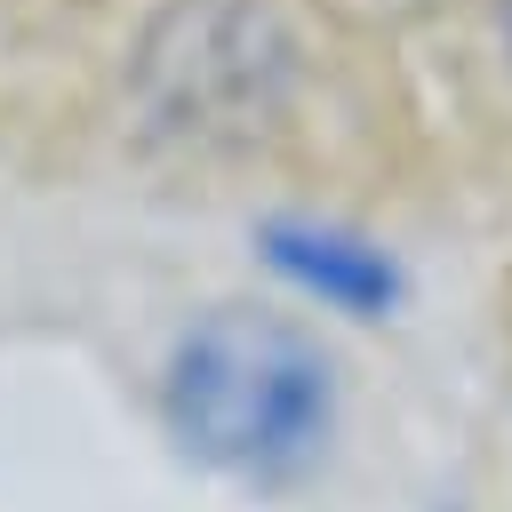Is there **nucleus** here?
<instances>
[{
	"label": "nucleus",
	"mask_w": 512,
	"mask_h": 512,
	"mask_svg": "<svg viewBox=\"0 0 512 512\" xmlns=\"http://www.w3.org/2000/svg\"><path fill=\"white\" fill-rule=\"evenodd\" d=\"M256 240H264V264H272L296 296H312V304H328V312L376 320V312L400 304V264H392L376 240L344 232V224H320V216H272Z\"/></svg>",
	"instance_id": "7ed1b4c3"
},
{
	"label": "nucleus",
	"mask_w": 512,
	"mask_h": 512,
	"mask_svg": "<svg viewBox=\"0 0 512 512\" xmlns=\"http://www.w3.org/2000/svg\"><path fill=\"white\" fill-rule=\"evenodd\" d=\"M160 416L176 448L240 488H288L328 456L336 432V376L328 352L256 304L200 312L160 376Z\"/></svg>",
	"instance_id": "f257e3e1"
},
{
	"label": "nucleus",
	"mask_w": 512,
	"mask_h": 512,
	"mask_svg": "<svg viewBox=\"0 0 512 512\" xmlns=\"http://www.w3.org/2000/svg\"><path fill=\"white\" fill-rule=\"evenodd\" d=\"M496 32H504V48H512V0H496Z\"/></svg>",
	"instance_id": "20e7f679"
},
{
	"label": "nucleus",
	"mask_w": 512,
	"mask_h": 512,
	"mask_svg": "<svg viewBox=\"0 0 512 512\" xmlns=\"http://www.w3.org/2000/svg\"><path fill=\"white\" fill-rule=\"evenodd\" d=\"M280 72V48L264 40V16L248 8H176L168 32L144 48L152 112L176 128H208L216 112L264 104V80Z\"/></svg>",
	"instance_id": "f03ea898"
}]
</instances>
